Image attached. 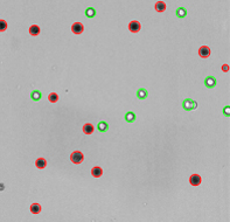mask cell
Returning a JSON list of instances; mask_svg holds the SVG:
<instances>
[{"label": "cell", "mask_w": 230, "mask_h": 222, "mask_svg": "<svg viewBox=\"0 0 230 222\" xmlns=\"http://www.w3.org/2000/svg\"><path fill=\"white\" fill-rule=\"evenodd\" d=\"M182 108L185 109L186 111H192V110H195V109L197 108V103L194 100L186 98V100L182 102Z\"/></svg>", "instance_id": "obj_1"}, {"label": "cell", "mask_w": 230, "mask_h": 222, "mask_svg": "<svg viewBox=\"0 0 230 222\" xmlns=\"http://www.w3.org/2000/svg\"><path fill=\"white\" fill-rule=\"evenodd\" d=\"M35 166H36L37 169H43L46 166H47V160L43 159V158H39V159H36V161H35Z\"/></svg>", "instance_id": "obj_17"}, {"label": "cell", "mask_w": 230, "mask_h": 222, "mask_svg": "<svg viewBox=\"0 0 230 222\" xmlns=\"http://www.w3.org/2000/svg\"><path fill=\"white\" fill-rule=\"evenodd\" d=\"M70 160L73 161L74 164H76V165H78V164L83 162L84 155H83V153H82L81 151H75V152H73V153L70 154Z\"/></svg>", "instance_id": "obj_2"}, {"label": "cell", "mask_w": 230, "mask_h": 222, "mask_svg": "<svg viewBox=\"0 0 230 222\" xmlns=\"http://www.w3.org/2000/svg\"><path fill=\"white\" fill-rule=\"evenodd\" d=\"M103 174V169H101L99 166H95L94 169H91V176L94 178H101Z\"/></svg>", "instance_id": "obj_14"}, {"label": "cell", "mask_w": 230, "mask_h": 222, "mask_svg": "<svg viewBox=\"0 0 230 222\" xmlns=\"http://www.w3.org/2000/svg\"><path fill=\"white\" fill-rule=\"evenodd\" d=\"M222 70L223 71H228V70H229V66H228V64H224L222 67Z\"/></svg>", "instance_id": "obj_23"}, {"label": "cell", "mask_w": 230, "mask_h": 222, "mask_svg": "<svg viewBox=\"0 0 230 222\" xmlns=\"http://www.w3.org/2000/svg\"><path fill=\"white\" fill-rule=\"evenodd\" d=\"M140 29H141V25L139 21L133 20V21H131V22L129 23V31L131 32V33H138Z\"/></svg>", "instance_id": "obj_4"}, {"label": "cell", "mask_w": 230, "mask_h": 222, "mask_svg": "<svg viewBox=\"0 0 230 222\" xmlns=\"http://www.w3.org/2000/svg\"><path fill=\"white\" fill-rule=\"evenodd\" d=\"M224 115L227 116V117H229L230 116V108L229 107L224 108Z\"/></svg>", "instance_id": "obj_22"}, {"label": "cell", "mask_w": 230, "mask_h": 222, "mask_svg": "<svg viewBox=\"0 0 230 222\" xmlns=\"http://www.w3.org/2000/svg\"><path fill=\"white\" fill-rule=\"evenodd\" d=\"M154 9H156V12H159V13H163V12H165L166 11V2L165 1H156V5H154Z\"/></svg>", "instance_id": "obj_8"}, {"label": "cell", "mask_w": 230, "mask_h": 222, "mask_svg": "<svg viewBox=\"0 0 230 222\" xmlns=\"http://www.w3.org/2000/svg\"><path fill=\"white\" fill-rule=\"evenodd\" d=\"M83 132L85 133V135H91L94 131H95V126L91 124V123H87V124H84L83 125Z\"/></svg>", "instance_id": "obj_11"}, {"label": "cell", "mask_w": 230, "mask_h": 222, "mask_svg": "<svg viewBox=\"0 0 230 222\" xmlns=\"http://www.w3.org/2000/svg\"><path fill=\"white\" fill-rule=\"evenodd\" d=\"M71 32H73L74 34H76V35L82 34V33L84 32V26H83V23L81 22L73 23V26H71Z\"/></svg>", "instance_id": "obj_5"}, {"label": "cell", "mask_w": 230, "mask_h": 222, "mask_svg": "<svg viewBox=\"0 0 230 222\" xmlns=\"http://www.w3.org/2000/svg\"><path fill=\"white\" fill-rule=\"evenodd\" d=\"M28 32H29V34L32 36H37V35H40L41 29H40V27L37 25H32L29 27V29H28Z\"/></svg>", "instance_id": "obj_10"}, {"label": "cell", "mask_w": 230, "mask_h": 222, "mask_svg": "<svg viewBox=\"0 0 230 222\" xmlns=\"http://www.w3.org/2000/svg\"><path fill=\"white\" fill-rule=\"evenodd\" d=\"M48 101H49L50 103H56V102L59 101V95H57L56 92H50V94L48 95Z\"/></svg>", "instance_id": "obj_20"}, {"label": "cell", "mask_w": 230, "mask_h": 222, "mask_svg": "<svg viewBox=\"0 0 230 222\" xmlns=\"http://www.w3.org/2000/svg\"><path fill=\"white\" fill-rule=\"evenodd\" d=\"M210 53H211V50H210V48L208 46H202L200 47V49H199V55H200L202 59L209 57V56H210Z\"/></svg>", "instance_id": "obj_6"}, {"label": "cell", "mask_w": 230, "mask_h": 222, "mask_svg": "<svg viewBox=\"0 0 230 222\" xmlns=\"http://www.w3.org/2000/svg\"><path fill=\"white\" fill-rule=\"evenodd\" d=\"M7 29V22L4 19H0V32H5Z\"/></svg>", "instance_id": "obj_21"}, {"label": "cell", "mask_w": 230, "mask_h": 222, "mask_svg": "<svg viewBox=\"0 0 230 222\" xmlns=\"http://www.w3.org/2000/svg\"><path fill=\"white\" fill-rule=\"evenodd\" d=\"M175 15L178 16V18H180V19L185 18V16H187V9H186L185 7L177 8V11H175Z\"/></svg>", "instance_id": "obj_16"}, {"label": "cell", "mask_w": 230, "mask_h": 222, "mask_svg": "<svg viewBox=\"0 0 230 222\" xmlns=\"http://www.w3.org/2000/svg\"><path fill=\"white\" fill-rule=\"evenodd\" d=\"M216 84H217V81H216V78L214 76H207L206 78H204V85H206V88H208V89H213V88H215Z\"/></svg>", "instance_id": "obj_3"}, {"label": "cell", "mask_w": 230, "mask_h": 222, "mask_svg": "<svg viewBox=\"0 0 230 222\" xmlns=\"http://www.w3.org/2000/svg\"><path fill=\"white\" fill-rule=\"evenodd\" d=\"M84 14H85V16L88 18V19H92V18H95L97 14L96 9L94 7H88L87 9H85V12H84Z\"/></svg>", "instance_id": "obj_13"}, {"label": "cell", "mask_w": 230, "mask_h": 222, "mask_svg": "<svg viewBox=\"0 0 230 222\" xmlns=\"http://www.w3.org/2000/svg\"><path fill=\"white\" fill-rule=\"evenodd\" d=\"M201 181H202V178L199 174H192L189 178V183L192 186H199L201 185Z\"/></svg>", "instance_id": "obj_7"}, {"label": "cell", "mask_w": 230, "mask_h": 222, "mask_svg": "<svg viewBox=\"0 0 230 222\" xmlns=\"http://www.w3.org/2000/svg\"><path fill=\"white\" fill-rule=\"evenodd\" d=\"M40 212H41V206H40V203L34 202V203L30 205V213H32V214H39Z\"/></svg>", "instance_id": "obj_18"}, {"label": "cell", "mask_w": 230, "mask_h": 222, "mask_svg": "<svg viewBox=\"0 0 230 222\" xmlns=\"http://www.w3.org/2000/svg\"><path fill=\"white\" fill-rule=\"evenodd\" d=\"M30 98H32V101L37 102V101H40L42 98V94H41L40 90H33L30 92Z\"/></svg>", "instance_id": "obj_15"}, {"label": "cell", "mask_w": 230, "mask_h": 222, "mask_svg": "<svg viewBox=\"0 0 230 222\" xmlns=\"http://www.w3.org/2000/svg\"><path fill=\"white\" fill-rule=\"evenodd\" d=\"M124 118H125V122L133 123V122H136V118H137V116H136V114H134L133 111H129V112H126V114H125Z\"/></svg>", "instance_id": "obj_12"}, {"label": "cell", "mask_w": 230, "mask_h": 222, "mask_svg": "<svg viewBox=\"0 0 230 222\" xmlns=\"http://www.w3.org/2000/svg\"><path fill=\"white\" fill-rule=\"evenodd\" d=\"M147 96H149V91L145 88H140V89L137 90V97L139 100H146Z\"/></svg>", "instance_id": "obj_9"}, {"label": "cell", "mask_w": 230, "mask_h": 222, "mask_svg": "<svg viewBox=\"0 0 230 222\" xmlns=\"http://www.w3.org/2000/svg\"><path fill=\"white\" fill-rule=\"evenodd\" d=\"M97 129L99 132H106L109 130V124L106 122H99L97 124Z\"/></svg>", "instance_id": "obj_19"}]
</instances>
